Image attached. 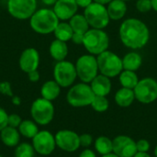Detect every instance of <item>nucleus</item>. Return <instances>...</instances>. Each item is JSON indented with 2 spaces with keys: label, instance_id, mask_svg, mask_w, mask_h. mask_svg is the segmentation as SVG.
Masks as SVG:
<instances>
[{
  "label": "nucleus",
  "instance_id": "7c9ffc66",
  "mask_svg": "<svg viewBox=\"0 0 157 157\" xmlns=\"http://www.w3.org/2000/svg\"><path fill=\"white\" fill-rule=\"evenodd\" d=\"M135 6L137 10L141 13H146L153 9L151 0H137Z\"/></svg>",
  "mask_w": 157,
  "mask_h": 157
},
{
  "label": "nucleus",
  "instance_id": "bb28decb",
  "mask_svg": "<svg viewBox=\"0 0 157 157\" xmlns=\"http://www.w3.org/2000/svg\"><path fill=\"white\" fill-rule=\"evenodd\" d=\"M53 34H54V37L56 40L67 42L72 40L74 31H73V29L70 26L69 22L60 21L53 31Z\"/></svg>",
  "mask_w": 157,
  "mask_h": 157
},
{
  "label": "nucleus",
  "instance_id": "aec40b11",
  "mask_svg": "<svg viewBox=\"0 0 157 157\" xmlns=\"http://www.w3.org/2000/svg\"><path fill=\"white\" fill-rule=\"evenodd\" d=\"M109 18L112 20H121L127 13L128 7L125 1L112 0L107 6Z\"/></svg>",
  "mask_w": 157,
  "mask_h": 157
},
{
  "label": "nucleus",
  "instance_id": "37998d69",
  "mask_svg": "<svg viewBox=\"0 0 157 157\" xmlns=\"http://www.w3.org/2000/svg\"><path fill=\"white\" fill-rule=\"evenodd\" d=\"M93 1L96 2V3H98V4H101V5L106 6V5H109L112 0H93Z\"/></svg>",
  "mask_w": 157,
  "mask_h": 157
},
{
  "label": "nucleus",
  "instance_id": "c85d7f7f",
  "mask_svg": "<svg viewBox=\"0 0 157 157\" xmlns=\"http://www.w3.org/2000/svg\"><path fill=\"white\" fill-rule=\"evenodd\" d=\"M35 154L36 152L32 144L27 142L19 143L15 147V151H14L15 157H35Z\"/></svg>",
  "mask_w": 157,
  "mask_h": 157
},
{
  "label": "nucleus",
  "instance_id": "1a4fd4ad",
  "mask_svg": "<svg viewBox=\"0 0 157 157\" xmlns=\"http://www.w3.org/2000/svg\"><path fill=\"white\" fill-rule=\"evenodd\" d=\"M77 78L75 65L66 60L56 62L53 67V80L62 87L72 86Z\"/></svg>",
  "mask_w": 157,
  "mask_h": 157
},
{
  "label": "nucleus",
  "instance_id": "9b49d317",
  "mask_svg": "<svg viewBox=\"0 0 157 157\" xmlns=\"http://www.w3.org/2000/svg\"><path fill=\"white\" fill-rule=\"evenodd\" d=\"M133 91L137 101L151 104L157 99V81L153 77H144L139 80Z\"/></svg>",
  "mask_w": 157,
  "mask_h": 157
},
{
  "label": "nucleus",
  "instance_id": "0eeeda50",
  "mask_svg": "<svg viewBox=\"0 0 157 157\" xmlns=\"http://www.w3.org/2000/svg\"><path fill=\"white\" fill-rule=\"evenodd\" d=\"M86 17L91 29H103L108 27L109 23V16L106 6L93 2L84 10Z\"/></svg>",
  "mask_w": 157,
  "mask_h": 157
},
{
  "label": "nucleus",
  "instance_id": "8fccbe9b",
  "mask_svg": "<svg viewBox=\"0 0 157 157\" xmlns=\"http://www.w3.org/2000/svg\"><path fill=\"white\" fill-rule=\"evenodd\" d=\"M35 157H44V156H40H40H35Z\"/></svg>",
  "mask_w": 157,
  "mask_h": 157
},
{
  "label": "nucleus",
  "instance_id": "ea45409f",
  "mask_svg": "<svg viewBox=\"0 0 157 157\" xmlns=\"http://www.w3.org/2000/svg\"><path fill=\"white\" fill-rule=\"evenodd\" d=\"M78 7H83V8H86L91 3H93L94 1L93 0H75Z\"/></svg>",
  "mask_w": 157,
  "mask_h": 157
},
{
  "label": "nucleus",
  "instance_id": "5701e85b",
  "mask_svg": "<svg viewBox=\"0 0 157 157\" xmlns=\"http://www.w3.org/2000/svg\"><path fill=\"white\" fill-rule=\"evenodd\" d=\"M122 60L123 70L136 72L140 69L143 63V58L140 53L136 52H130L124 55Z\"/></svg>",
  "mask_w": 157,
  "mask_h": 157
},
{
  "label": "nucleus",
  "instance_id": "a211bd4d",
  "mask_svg": "<svg viewBox=\"0 0 157 157\" xmlns=\"http://www.w3.org/2000/svg\"><path fill=\"white\" fill-rule=\"evenodd\" d=\"M21 135L17 130V128H14L11 126H6L0 132V140L2 144L9 148L16 147L20 143Z\"/></svg>",
  "mask_w": 157,
  "mask_h": 157
},
{
  "label": "nucleus",
  "instance_id": "a18cd8bd",
  "mask_svg": "<svg viewBox=\"0 0 157 157\" xmlns=\"http://www.w3.org/2000/svg\"><path fill=\"white\" fill-rule=\"evenodd\" d=\"M151 2H152V7H153V9L157 12V0H151Z\"/></svg>",
  "mask_w": 157,
  "mask_h": 157
},
{
  "label": "nucleus",
  "instance_id": "09e8293b",
  "mask_svg": "<svg viewBox=\"0 0 157 157\" xmlns=\"http://www.w3.org/2000/svg\"><path fill=\"white\" fill-rule=\"evenodd\" d=\"M122 1H125V2H127V1H131V0H122Z\"/></svg>",
  "mask_w": 157,
  "mask_h": 157
},
{
  "label": "nucleus",
  "instance_id": "393cba45",
  "mask_svg": "<svg viewBox=\"0 0 157 157\" xmlns=\"http://www.w3.org/2000/svg\"><path fill=\"white\" fill-rule=\"evenodd\" d=\"M94 147L95 151L101 156L109 155L110 153H113V141L108 136L101 135L95 140Z\"/></svg>",
  "mask_w": 157,
  "mask_h": 157
},
{
  "label": "nucleus",
  "instance_id": "6ab92c4d",
  "mask_svg": "<svg viewBox=\"0 0 157 157\" xmlns=\"http://www.w3.org/2000/svg\"><path fill=\"white\" fill-rule=\"evenodd\" d=\"M49 52L51 57L56 61V62H61L65 60V58L68 55L69 49L68 45L65 41H62L59 40H54L51 42L50 47H49Z\"/></svg>",
  "mask_w": 157,
  "mask_h": 157
},
{
  "label": "nucleus",
  "instance_id": "58836bf2",
  "mask_svg": "<svg viewBox=\"0 0 157 157\" xmlns=\"http://www.w3.org/2000/svg\"><path fill=\"white\" fill-rule=\"evenodd\" d=\"M83 40H84V35L82 34H77V33H74L73 37H72V41L76 44V45H81L83 44Z\"/></svg>",
  "mask_w": 157,
  "mask_h": 157
},
{
  "label": "nucleus",
  "instance_id": "e433bc0d",
  "mask_svg": "<svg viewBox=\"0 0 157 157\" xmlns=\"http://www.w3.org/2000/svg\"><path fill=\"white\" fill-rule=\"evenodd\" d=\"M28 75V78L29 80L31 82V83H37L40 81V72L38 70H35V71H32V72H29Z\"/></svg>",
  "mask_w": 157,
  "mask_h": 157
},
{
  "label": "nucleus",
  "instance_id": "9d476101",
  "mask_svg": "<svg viewBox=\"0 0 157 157\" xmlns=\"http://www.w3.org/2000/svg\"><path fill=\"white\" fill-rule=\"evenodd\" d=\"M37 0H7L6 7L9 15L18 20H27L38 9Z\"/></svg>",
  "mask_w": 157,
  "mask_h": 157
},
{
  "label": "nucleus",
  "instance_id": "c756f323",
  "mask_svg": "<svg viewBox=\"0 0 157 157\" xmlns=\"http://www.w3.org/2000/svg\"><path fill=\"white\" fill-rule=\"evenodd\" d=\"M90 106L97 112H105L109 108V101L107 97L95 96Z\"/></svg>",
  "mask_w": 157,
  "mask_h": 157
},
{
  "label": "nucleus",
  "instance_id": "ddd939ff",
  "mask_svg": "<svg viewBox=\"0 0 157 157\" xmlns=\"http://www.w3.org/2000/svg\"><path fill=\"white\" fill-rule=\"evenodd\" d=\"M54 137L56 146L66 153H74L81 147L79 134L72 130H60L54 134Z\"/></svg>",
  "mask_w": 157,
  "mask_h": 157
},
{
  "label": "nucleus",
  "instance_id": "3c124183",
  "mask_svg": "<svg viewBox=\"0 0 157 157\" xmlns=\"http://www.w3.org/2000/svg\"><path fill=\"white\" fill-rule=\"evenodd\" d=\"M0 157H2V155H0Z\"/></svg>",
  "mask_w": 157,
  "mask_h": 157
},
{
  "label": "nucleus",
  "instance_id": "cd10ccee",
  "mask_svg": "<svg viewBox=\"0 0 157 157\" xmlns=\"http://www.w3.org/2000/svg\"><path fill=\"white\" fill-rule=\"evenodd\" d=\"M139 77L133 71L123 70L119 75V81L121 85V87L134 89L139 82Z\"/></svg>",
  "mask_w": 157,
  "mask_h": 157
},
{
  "label": "nucleus",
  "instance_id": "20e7f679",
  "mask_svg": "<svg viewBox=\"0 0 157 157\" xmlns=\"http://www.w3.org/2000/svg\"><path fill=\"white\" fill-rule=\"evenodd\" d=\"M94 98L95 94L92 91L90 85L83 82L70 86L66 94L67 103L74 108H84L90 106Z\"/></svg>",
  "mask_w": 157,
  "mask_h": 157
},
{
  "label": "nucleus",
  "instance_id": "423d86ee",
  "mask_svg": "<svg viewBox=\"0 0 157 157\" xmlns=\"http://www.w3.org/2000/svg\"><path fill=\"white\" fill-rule=\"evenodd\" d=\"M97 61L98 72L109 78L119 76L123 71L122 60L116 53L109 50L98 54Z\"/></svg>",
  "mask_w": 157,
  "mask_h": 157
},
{
  "label": "nucleus",
  "instance_id": "f257e3e1",
  "mask_svg": "<svg viewBox=\"0 0 157 157\" xmlns=\"http://www.w3.org/2000/svg\"><path fill=\"white\" fill-rule=\"evenodd\" d=\"M119 36L122 44L132 50L144 48L150 40V30L141 19L130 17L120 26Z\"/></svg>",
  "mask_w": 157,
  "mask_h": 157
},
{
  "label": "nucleus",
  "instance_id": "473e14b6",
  "mask_svg": "<svg viewBox=\"0 0 157 157\" xmlns=\"http://www.w3.org/2000/svg\"><path fill=\"white\" fill-rule=\"evenodd\" d=\"M80 146L84 148H88L93 144V136L90 133H83L79 135Z\"/></svg>",
  "mask_w": 157,
  "mask_h": 157
},
{
  "label": "nucleus",
  "instance_id": "a878e982",
  "mask_svg": "<svg viewBox=\"0 0 157 157\" xmlns=\"http://www.w3.org/2000/svg\"><path fill=\"white\" fill-rule=\"evenodd\" d=\"M20 135L26 139H32L39 132V125L33 120H23L17 128Z\"/></svg>",
  "mask_w": 157,
  "mask_h": 157
},
{
  "label": "nucleus",
  "instance_id": "dca6fc26",
  "mask_svg": "<svg viewBox=\"0 0 157 157\" xmlns=\"http://www.w3.org/2000/svg\"><path fill=\"white\" fill-rule=\"evenodd\" d=\"M52 6V10L60 21L69 20L78 10V6L75 0H57Z\"/></svg>",
  "mask_w": 157,
  "mask_h": 157
},
{
  "label": "nucleus",
  "instance_id": "72a5a7b5",
  "mask_svg": "<svg viewBox=\"0 0 157 157\" xmlns=\"http://www.w3.org/2000/svg\"><path fill=\"white\" fill-rule=\"evenodd\" d=\"M136 148L137 152L140 153H148V151L151 148L150 142L146 139H140L136 142Z\"/></svg>",
  "mask_w": 157,
  "mask_h": 157
},
{
  "label": "nucleus",
  "instance_id": "2f4dec72",
  "mask_svg": "<svg viewBox=\"0 0 157 157\" xmlns=\"http://www.w3.org/2000/svg\"><path fill=\"white\" fill-rule=\"evenodd\" d=\"M0 94L6 96V97H9V98H12L14 96L11 84L8 81L0 82Z\"/></svg>",
  "mask_w": 157,
  "mask_h": 157
},
{
  "label": "nucleus",
  "instance_id": "6e6552de",
  "mask_svg": "<svg viewBox=\"0 0 157 157\" xmlns=\"http://www.w3.org/2000/svg\"><path fill=\"white\" fill-rule=\"evenodd\" d=\"M77 77L81 82L90 84L91 81L98 75V66L97 57L92 54L81 55L75 63Z\"/></svg>",
  "mask_w": 157,
  "mask_h": 157
},
{
  "label": "nucleus",
  "instance_id": "412c9836",
  "mask_svg": "<svg viewBox=\"0 0 157 157\" xmlns=\"http://www.w3.org/2000/svg\"><path fill=\"white\" fill-rule=\"evenodd\" d=\"M61 86L54 81V80H48L43 83L40 87V97L53 101L55 100L61 94Z\"/></svg>",
  "mask_w": 157,
  "mask_h": 157
},
{
  "label": "nucleus",
  "instance_id": "f03ea898",
  "mask_svg": "<svg viewBox=\"0 0 157 157\" xmlns=\"http://www.w3.org/2000/svg\"><path fill=\"white\" fill-rule=\"evenodd\" d=\"M29 20L31 29L41 35L53 33L55 28L60 22L52 8L49 7L37 9Z\"/></svg>",
  "mask_w": 157,
  "mask_h": 157
},
{
  "label": "nucleus",
  "instance_id": "49530a36",
  "mask_svg": "<svg viewBox=\"0 0 157 157\" xmlns=\"http://www.w3.org/2000/svg\"><path fill=\"white\" fill-rule=\"evenodd\" d=\"M101 157H119L118 155H116L114 153H110L109 155H102Z\"/></svg>",
  "mask_w": 157,
  "mask_h": 157
},
{
  "label": "nucleus",
  "instance_id": "a19ab883",
  "mask_svg": "<svg viewBox=\"0 0 157 157\" xmlns=\"http://www.w3.org/2000/svg\"><path fill=\"white\" fill-rule=\"evenodd\" d=\"M11 102H12V104L13 105H15V106H19L20 104H21V98L18 97V96H13L12 98H11Z\"/></svg>",
  "mask_w": 157,
  "mask_h": 157
},
{
  "label": "nucleus",
  "instance_id": "f3484780",
  "mask_svg": "<svg viewBox=\"0 0 157 157\" xmlns=\"http://www.w3.org/2000/svg\"><path fill=\"white\" fill-rule=\"evenodd\" d=\"M92 91L94 92L95 96H102L107 97L112 88V84L110 81V78L103 75L101 74H98L89 84Z\"/></svg>",
  "mask_w": 157,
  "mask_h": 157
},
{
  "label": "nucleus",
  "instance_id": "c9c22d12",
  "mask_svg": "<svg viewBox=\"0 0 157 157\" xmlns=\"http://www.w3.org/2000/svg\"><path fill=\"white\" fill-rule=\"evenodd\" d=\"M7 122H8V113L5 109L0 107V132L8 125Z\"/></svg>",
  "mask_w": 157,
  "mask_h": 157
},
{
  "label": "nucleus",
  "instance_id": "39448f33",
  "mask_svg": "<svg viewBox=\"0 0 157 157\" xmlns=\"http://www.w3.org/2000/svg\"><path fill=\"white\" fill-rule=\"evenodd\" d=\"M55 114V109L52 104V101L47 100L43 98H36L30 106V116L40 126L49 125Z\"/></svg>",
  "mask_w": 157,
  "mask_h": 157
},
{
  "label": "nucleus",
  "instance_id": "4468645a",
  "mask_svg": "<svg viewBox=\"0 0 157 157\" xmlns=\"http://www.w3.org/2000/svg\"><path fill=\"white\" fill-rule=\"evenodd\" d=\"M113 153L119 157H133L137 153L136 142L128 135H118L113 140Z\"/></svg>",
  "mask_w": 157,
  "mask_h": 157
},
{
  "label": "nucleus",
  "instance_id": "b1692460",
  "mask_svg": "<svg viewBox=\"0 0 157 157\" xmlns=\"http://www.w3.org/2000/svg\"><path fill=\"white\" fill-rule=\"evenodd\" d=\"M69 24L73 29L74 33L82 34L85 35V33L90 29V26L84 16V14H75L74 17H72L69 20Z\"/></svg>",
  "mask_w": 157,
  "mask_h": 157
},
{
  "label": "nucleus",
  "instance_id": "c03bdc74",
  "mask_svg": "<svg viewBox=\"0 0 157 157\" xmlns=\"http://www.w3.org/2000/svg\"><path fill=\"white\" fill-rule=\"evenodd\" d=\"M133 157H152L148 153H140V152H137L136 155Z\"/></svg>",
  "mask_w": 157,
  "mask_h": 157
},
{
  "label": "nucleus",
  "instance_id": "4c0bfd02",
  "mask_svg": "<svg viewBox=\"0 0 157 157\" xmlns=\"http://www.w3.org/2000/svg\"><path fill=\"white\" fill-rule=\"evenodd\" d=\"M78 157H97V154L95 151L89 149V148H85L80 154Z\"/></svg>",
  "mask_w": 157,
  "mask_h": 157
},
{
  "label": "nucleus",
  "instance_id": "4be33fe9",
  "mask_svg": "<svg viewBox=\"0 0 157 157\" xmlns=\"http://www.w3.org/2000/svg\"><path fill=\"white\" fill-rule=\"evenodd\" d=\"M116 104L121 108L130 107L135 100V95L133 89L121 87L120 88L114 96Z\"/></svg>",
  "mask_w": 157,
  "mask_h": 157
},
{
  "label": "nucleus",
  "instance_id": "de8ad7c7",
  "mask_svg": "<svg viewBox=\"0 0 157 157\" xmlns=\"http://www.w3.org/2000/svg\"><path fill=\"white\" fill-rule=\"evenodd\" d=\"M154 155H155V156L157 157V145H156V146H155V150H154Z\"/></svg>",
  "mask_w": 157,
  "mask_h": 157
},
{
  "label": "nucleus",
  "instance_id": "2eb2a0df",
  "mask_svg": "<svg viewBox=\"0 0 157 157\" xmlns=\"http://www.w3.org/2000/svg\"><path fill=\"white\" fill-rule=\"evenodd\" d=\"M40 62V52L33 47L26 48L20 54L18 59V66L20 70L26 74L38 70Z\"/></svg>",
  "mask_w": 157,
  "mask_h": 157
},
{
  "label": "nucleus",
  "instance_id": "79ce46f5",
  "mask_svg": "<svg viewBox=\"0 0 157 157\" xmlns=\"http://www.w3.org/2000/svg\"><path fill=\"white\" fill-rule=\"evenodd\" d=\"M40 1H41V3H42L43 5H45V6H53V5L57 2V0H40Z\"/></svg>",
  "mask_w": 157,
  "mask_h": 157
},
{
  "label": "nucleus",
  "instance_id": "7ed1b4c3",
  "mask_svg": "<svg viewBox=\"0 0 157 157\" xmlns=\"http://www.w3.org/2000/svg\"><path fill=\"white\" fill-rule=\"evenodd\" d=\"M82 45H84L89 54L98 55L108 50L109 37L103 29H89L84 35Z\"/></svg>",
  "mask_w": 157,
  "mask_h": 157
},
{
  "label": "nucleus",
  "instance_id": "f8f14e48",
  "mask_svg": "<svg viewBox=\"0 0 157 157\" xmlns=\"http://www.w3.org/2000/svg\"><path fill=\"white\" fill-rule=\"evenodd\" d=\"M31 144L36 154L44 157L51 155L57 147L54 135L47 130L39 131L31 139Z\"/></svg>",
  "mask_w": 157,
  "mask_h": 157
},
{
  "label": "nucleus",
  "instance_id": "f704fd0d",
  "mask_svg": "<svg viewBox=\"0 0 157 157\" xmlns=\"http://www.w3.org/2000/svg\"><path fill=\"white\" fill-rule=\"evenodd\" d=\"M22 118L16 113H12V114H8V126L14 127V128H18V126L20 125L21 121H22Z\"/></svg>",
  "mask_w": 157,
  "mask_h": 157
}]
</instances>
